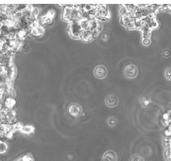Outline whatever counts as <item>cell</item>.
Returning a JSON list of instances; mask_svg holds the SVG:
<instances>
[{
    "mask_svg": "<svg viewBox=\"0 0 171 161\" xmlns=\"http://www.w3.org/2000/svg\"><path fill=\"white\" fill-rule=\"evenodd\" d=\"M80 37L82 38V40H84V41H86V42H88V41H91L93 39V37H94V34H93V32H91V30L81 29Z\"/></svg>",
    "mask_w": 171,
    "mask_h": 161,
    "instance_id": "obj_4",
    "label": "cell"
},
{
    "mask_svg": "<svg viewBox=\"0 0 171 161\" xmlns=\"http://www.w3.org/2000/svg\"><path fill=\"white\" fill-rule=\"evenodd\" d=\"M165 78H167L168 81L170 80V68H169V67L167 70H165Z\"/></svg>",
    "mask_w": 171,
    "mask_h": 161,
    "instance_id": "obj_13",
    "label": "cell"
},
{
    "mask_svg": "<svg viewBox=\"0 0 171 161\" xmlns=\"http://www.w3.org/2000/svg\"><path fill=\"white\" fill-rule=\"evenodd\" d=\"M22 127H23V124L20 123V122H15L14 124L12 125V130L13 131V133H17V132H21L22 130Z\"/></svg>",
    "mask_w": 171,
    "mask_h": 161,
    "instance_id": "obj_8",
    "label": "cell"
},
{
    "mask_svg": "<svg viewBox=\"0 0 171 161\" xmlns=\"http://www.w3.org/2000/svg\"><path fill=\"white\" fill-rule=\"evenodd\" d=\"M106 103H107L108 105H110V106L115 105L116 103H117V99H116V97L113 96V95L108 96L107 99H106Z\"/></svg>",
    "mask_w": 171,
    "mask_h": 161,
    "instance_id": "obj_6",
    "label": "cell"
},
{
    "mask_svg": "<svg viewBox=\"0 0 171 161\" xmlns=\"http://www.w3.org/2000/svg\"><path fill=\"white\" fill-rule=\"evenodd\" d=\"M3 104H4V107L8 109V110H12L15 106V104H16V101H15V99L12 97H7L4 100Z\"/></svg>",
    "mask_w": 171,
    "mask_h": 161,
    "instance_id": "obj_3",
    "label": "cell"
},
{
    "mask_svg": "<svg viewBox=\"0 0 171 161\" xmlns=\"http://www.w3.org/2000/svg\"><path fill=\"white\" fill-rule=\"evenodd\" d=\"M164 135L167 137H170V126L169 127H167L164 130Z\"/></svg>",
    "mask_w": 171,
    "mask_h": 161,
    "instance_id": "obj_11",
    "label": "cell"
},
{
    "mask_svg": "<svg viewBox=\"0 0 171 161\" xmlns=\"http://www.w3.org/2000/svg\"><path fill=\"white\" fill-rule=\"evenodd\" d=\"M124 73H125V76L127 78H135L138 74V69L134 65H129L128 66H126Z\"/></svg>",
    "mask_w": 171,
    "mask_h": 161,
    "instance_id": "obj_1",
    "label": "cell"
},
{
    "mask_svg": "<svg viewBox=\"0 0 171 161\" xmlns=\"http://www.w3.org/2000/svg\"><path fill=\"white\" fill-rule=\"evenodd\" d=\"M94 74L97 79H103L107 75L106 67L104 65H97L94 70Z\"/></svg>",
    "mask_w": 171,
    "mask_h": 161,
    "instance_id": "obj_2",
    "label": "cell"
},
{
    "mask_svg": "<svg viewBox=\"0 0 171 161\" xmlns=\"http://www.w3.org/2000/svg\"><path fill=\"white\" fill-rule=\"evenodd\" d=\"M164 147L167 149H170V137H164Z\"/></svg>",
    "mask_w": 171,
    "mask_h": 161,
    "instance_id": "obj_10",
    "label": "cell"
},
{
    "mask_svg": "<svg viewBox=\"0 0 171 161\" xmlns=\"http://www.w3.org/2000/svg\"><path fill=\"white\" fill-rule=\"evenodd\" d=\"M7 151H8V144L5 141L0 140V154H4L5 153H7Z\"/></svg>",
    "mask_w": 171,
    "mask_h": 161,
    "instance_id": "obj_9",
    "label": "cell"
},
{
    "mask_svg": "<svg viewBox=\"0 0 171 161\" xmlns=\"http://www.w3.org/2000/svg\"><path fill=\"white\" fill-rule=\"evenodd\" d=\"M69 111H70V113L72 114V115L77 116V115H79V113H80V108L79 105L73 104V105H71V106H70Z\"/></svg>",
    "mask_w": 171,
    "mask_h": 161,
    "instance_id": "obj_7",
    "label": "cell"
},
{
    "mask_svg": "<svg viewBox=\"0 0 171 161\" xmlns=\"http://www.w3.org/2000/svg\"><path fill=\"white\" fill-rule=\"evenodd\" d=\"M165 157H167V161H170V149L165 150Z\"/></svg>",
    "mask_w": 171,
    "mask_h": 161,
    "instance_id": "obj_12",
    "label": "cell"
},
{
    "mask_svg": "<svg viewBox=\"0 0 171 161\" xmlns=\"http://www.w3.org/2000/svg\"><path fill=\"white\" fill-rule=\"evenodd\" d=\"M34 132V127L32 125H23L22 130L20 133H23L26 135H30Z\"/></svg>",
    "mask_w": 171,
    "mask_h": 161,
    "instance_id": "obj_5",
    "label": "cell"
},
{
    "mask_svg": "<svg viewBox=\"0 0 171 161\" xmlns=\"http://www.w3.org/2000/svg\"><path fill=\"white\" fill-rule=\"evenodd\" d=\"M15 161H17V160H15Z\"/></svg>",
    "mask_w": 171,
    "mask_h": 161,
    "instance_id": "obj_14",
    "label": "cell"
}]
</instances>
